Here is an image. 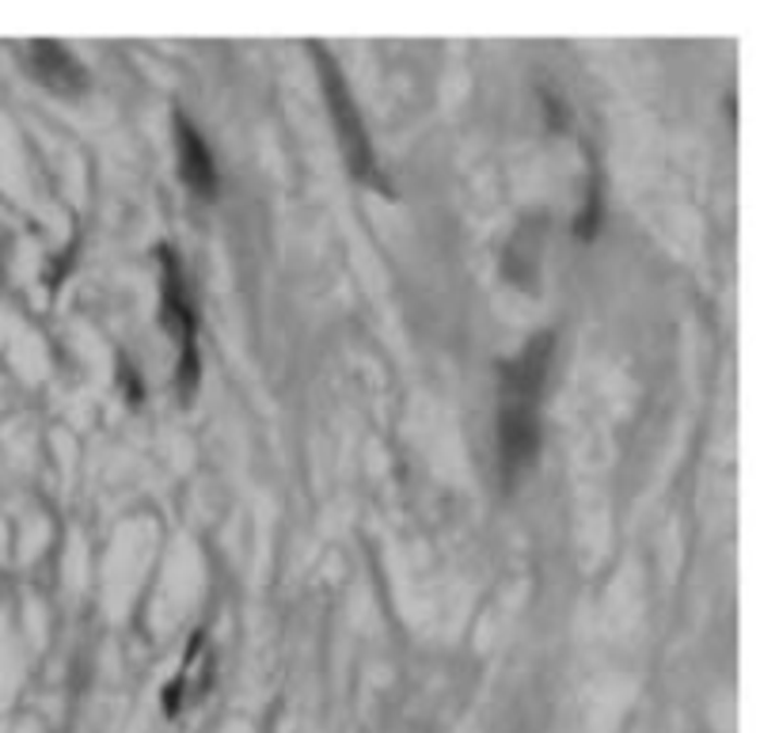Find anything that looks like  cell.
<instances>
[{
    "mask_svg": "<svg viewBox=\"0 0 779 733\" xmlns=\"http://www.w3.org/2000/svg\"><path fill=\"white\" fill-rule=\"evenodd\" d=\"M552 335L532 338L503 369V407H498V460L506 483H514L532 464L540 449V392L552 365Z\"/></svg>",
    "mask_w": 779,
    "mask_h": 733,
    "instance_id": "6da1fadb",
    "label": "cell"
},
{
    "mask_svg": "<svg viewBox=\"0 0 779 733\" xmlns=\"http://www.w3.org/2000/svg\"><path fill=\"white\" fill-rule=\"evenodd\" d=\"M316 61H320V84H323V99H327L331 114H335V126H338V145H343V157L346 164H350V172L358 175V179L373 183V187H384L381 175H376V164H373V149H369V137H366V126H361L358 119V107H354L350 99V88H346L343 73L335 69V61H331L327 50H320V46H312Z\"/></svg>",
    "mask_w": 779,
    "mask_h": 733,
    "instance_id": "7a4b0ae2",
    "label": "cell"
},
{
    "mask_svg": "<svg viewBox=\"0 0 779 733\" xmlns=\"http://www.w3.org/2000/svg\"><path fill=\"white\" fill-rule=\"evenodd\" d=\"M160 262H164V327L172 338H180V388L183 399H190L198 384V350H195V312L187 305V293H183V277H180V262H175V251H160Z\"/></svg>",
    "mask_w": 779,
    "mask_h": 733,
    "instance_id": "3957f363",
    "label": "cell"
},
{
    "mask_svg": "<svg viewBox=\"0 0 779 733\" xmlns=\"http://www.w3.org/2000/svg\"><path fill=\"white\" fill-rule=\"evenodd\" d=\"M27 65L35 73V80L46 84L50 91H58V96H81L88 88L84 65L61 42H30Z\"/></svg>",
    "mask_w": 779,
    "mask_h": 733,
    "instance_id": "277c9868",
    "label": "cell"
},
{
    "mask_svg": "<svg viewBox=\"0 0 779 733\" xmlns=\"http://www.w3.org/2000/svg\"><path fill=\"white\" fill-rule=\"evenodd\" d=\"M175 141H180V172L187 179V187L198 198H213L218 195V167H213V157L206 149L202 134L183 114L175 119Z\"/></svg>",
    "mask_w": 779,
    "mask_h": 733,
    "instance_id": "5b68a950",
    "label": "cell"
}]
</instances>
